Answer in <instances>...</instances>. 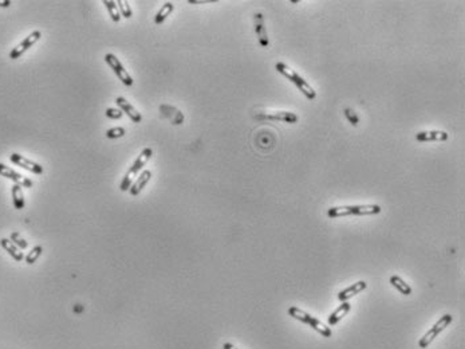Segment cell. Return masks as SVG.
<instances>
[{
    "label": "cell",
    "instance_id": "obj_25",
    "mask_svg": "<svg viewBox=\"0 0 465 349\" xmlns=\"http://www.w3.org/2000/svg\"><path fill=\"white\" fill-rule=\"evenodd\" d=\"M42 253H43V247L42 246H35L34 249L26 255V258H24L26 259V263H28V265L35 263L39 259V257L42 255Z\"/></svg>",
    "mask_w": 465,
    "mask_h": 349
},
{
    "label": "cell",
    "instance_id": "obj_26",
    "mask_svg": "<svg viewBox=\"0 0 465 349\" xmlns=\"http://www.w3.org/2000/svg\"><path fill=\"white\" fill-rule=\"evenodd\" d=\"M126 133L125 128H122V126H116V128H112V129H109L106 132V137L108 138H121L124 137Z\"/></svg>",
    "mask_w": 465,
    "mask_h": 349
},
{
    "label": "cell",
    "instance_id": "obj_18",
    "mask_svg": "<svg viewBox=\"0 0 465 349\" xmlns=\"http://www.w3.org/2000/svg\"><path fill=\"white\" fill-rule=\"evenodd\" d=\"M390 284L396 288L400 293H402L404 296H409L412 294V288H410L409 285L406 284L405 281L402 280L401 277L398 276H392L390 277Z\"/></svg>",
    "mask_w": 465,
    "mask_h": 349
},
{
    "label": "cell",
    "instance_id": "obj_2",
    "mask_svg": "<svg viewBox=\"0 0 465 349\" xmlns=\"http://www.w3.org/2000/svg\"><path fill=\"white\" fill-rule=\"evenodd\" d=\"M152 155H153V149H152V148H145V149H143V152L140 153V156L136 159L133 165L128 169V172L125 173V176H124V179H122V183H121V186H120V190L122 191V192L130 190V187H132V184H133V180H134V177H136V175H137V173L140 172V171H141L145 165H147V163L149 161Z\"/></svg>",
    "mask_w": 465,
    "mask_h": 349
},
{
    "label": "cell",
    "instance_id": "obj_22",
    "mask_svg": "<svg viewBox=\"0 0 465 349\" xmlns=\"http://www.w3.org/2000/svg\"><path fill=\"white\" fill-rule=\"evenodd\" d=\"M104 4L106 5V8L109 11V15L112 17V20L114 23H118L121 20V15L120 11H118V7H117V1L114 0H104Z\"/></svg>",
    "mask_w": 465,
    "mask_h": 349
},
{
    "label": "cell",
    "instance_id": "obj_31",
    "mask_svg": "<svg viewBox=\"0 0 465 349\" xmlns=\"http://www.w3.org/2000/svg\"><path fill=\"white\" fill-rule=\"evenodd\" d=\"M223 349H237V348L235 347V345L231 344V343H225V344L223 345Z\"/></svg>",
    "mask_w": 465,
    "mask_h": 349
},
{
    "label": "cell",
    "instance_id": "obj_17",
    "mask_svg": "<svg viewBox=\"0 0 465 349\" xmlns=\"http://www.w3.org/2000/svg\"><path fill=\"white\" fill-rule=\"evenodd\" d=\"M11 194H12V202L16 210H23L24 206H26V202H24V195H23L22 187L19 186V184H13Z\"/></svg>",
    "mask_w": 465,
    "mask_h": 349
},
{
    "label": "cell",
    "instance_id": "obj_19",
    "mask_svg": "<svg viewBox=\"0 0 465 349\" xmlns=\"http://www.w3.org/2000/svg\"><path fill=\"white\" fill-rule=\"evenodd\" d=\"M173 9H174L173 3H170V1L165 3V4L161 7V9H159L158 12H157V15H155V24H161V23H164L165 19H166V17H168L169 15L173 12Z\"/></svg>",
    "mask_w": 465,
    "mask_h": 349
},
{
    "label": "cell",
    "instance_id": "obj_13",
    "mask_svg": "<svg viewBox=\"0 0 465 349\" xmlns=\"http://www.w3.org/2000/svg\"><path fill=\"white\" fill-rule=\"evenodd\" d=\"M366 288H367V284L365 282V281H358V282L351 285V286L347 288V289L339 292V293H338V298H339V301L345 302V301H347V300H350L351 297H354V296H357L358 293H361L362 290H365Z\"/></svg>",
    "mask_w": 465,
    "mask_h": 349
},
{
    "label": "cell",
    "instance_id": "obj_9",
    "mask_svg": "<svg viewBox=\"0 0 465 349\" xmlns=\"http://www.w3.org/2000/svg\"><path fill=\"white\" fill-rule=\"evenodd\" d=\"M255 32H256L260 46L264 48L270 47V40H268L266 24H264V16L260 12L255 13Z\"/></svg>",
    "mask_w": 465,
    "mask_h": 349
},
{
    "label": "cell",
    "instance_id": "obj_16",
    "mask_svg": "<svg viewBox=\"0 0 465 349\" xmlns=\"http://www.w3.org/2000/svg\"><path fill=\"white\" fill-rule=\"evenodd\" d=\"M350 309H351V305H350L349 302H343L335 312H332L331 315L328 316V325H330V327H334L335 324L339 323L340 320L343 319V317L349 313Z\"/></svg>",
    "mask_w": 465,
    "mask_h": 349
},
{
    "label": "cell",
    "instance_id": "obj_24",
    "mask_svg": "<svg viewBox=\"0 0 465 349\" xmlns=\"http://www.w3.org/2000/svg\"><path fill=\"white\" fill-rule=\"evenodd\" d=\"M9 241L12 242L13 245L16 246L17 249H22V250H24V249H27V247H28V242H27L24 238H22V235H20L19 233H16V231L11 233Z\"/></svg>",
    "mask_w": 465,
    "mask_h": 349
},
{
    "label": "cell",
    "instance_id": "obj_8",
    "mask_svg": "<svg viewBox=\"0 0 465 349\" xmlns=\"http://www.w3.org/2000/svg\"><path fill=\"white\" fill-rule=\"evenodd\" d=\"M0 175L3 177H7L9 180H12L15 184H19L20 187H24V188H31L32 187V181L28 179V177H24L20 173H17L16 171H13L12 168H9L4 164L0 163Z\"/></svg>",
    "mask_w": 465,
    "mask_h": 349
},
{
    "label": "cell",
    "instance_id": "obj_7",
    "mask_svg": "<svg viewBox=\"0 0 465 349\" xmlns=\"http://www.w3.org/2000/svg\"><path fill=\"white\" fill-rule=\"evenodd\" d=\"M9 160H11V163H13L17 167H22L26 171H30V172L35 173V175L43 173V167L40 164L35 163L32 160L27 159V157L19 155V153H12V155L9 156Z\"/></svg>",
    "mask_w": 465,
    "mask_h": 349
},
{
    "label": "cell",
    "instance_id": "obj_29",
    "mask_svg": "<svg viewBox=\"0 0 465 349\" xmlns=\"http://www.w3.org/2000/svg\"><path fill=\"white\" fill-rule=\"evenodd\" d=\"M216 0H188L189 4H207V3H215Z\"/></svg>",
    "mask_w": 465,
    "mask_h": 349
},
{
    "label": "cell",
    "instance_id": "obj_6",
    "mask_svg": "<svg viewBox=\"0 0 465 349\" xmlns=\"http://www.w3.org/2000/svg\"><path fill=\"white\" fill-rule=\"evenodd\" d=\"M40 36H42V32H40V31H32L27 38L23 39L22 42L17 44L16 47H13L12 50H11L9 58H11V59H17L19 56H22L28 48L32 47V46L38 42L39 39H40Z\"/></svg>",
    "mask_w": 465,
    "mask_h": 349
},
{
    "label": "cell",
    "instance_id": "obj_11",
    "mask_svg": "<svg viewBox=\"0 0 465 349\" xmlns=\"http://www.w3.org/2000/svg\"><path fill=\"white\" fill-rule=\"evenodd\" d=\"M449 138V134L443 130H429V132H420L416 134L417 141H447Z\"/></svg>",
    "mask_w": 465,
    "mask_h": 349
},
{
    "label": "cell",
    "instance_id": "obj_1",
    "mask_svg": "<svg viewBox=\"0 0 465 349\" xmlns=\"http://www.w3.org/2000/svg\"><path fill=\"white\" fill-rule=\"evenodd\" d=\"M381 212V207L377 204H365V206H340V207L328 208V218H340L349 215H375Z\"/></svg>",
    "mask_w": 465,
    "mask_h": 349
},
{
    "label": "cell",
    "instance_id": "obj_3",
    "mask_svg": "<svg viewBox=\"0 0 465 349\" xmlns=\"http://www.w3.org/2000/svg\"><path fill=\"white\" fill-rule=\"evenodd\" d=\"M275 67L280 74H283L286 78H289L290 81L293 82V83H295V85L298 86V89H299L303 94L306 95L307 98L314 99L315 97H316V91H315L314 89H312V87H311L310 85H309V83H307V82L305 81V79H303V78H302L301 75L297 73V71H295V70H293L291 67L285 65V63H282V62L276 63Z\"/></svg>",
    "mask_w": 465,
    "mask_h": 349
},
{
    "label": "cell",
    "instance_id": "obj_27",
    "mask_svg": "<svg viewBox=\"0 0 465 349\" xmlns=\"http://www.w3.org/2000/svg\"><path fill=\"white\" fill-rule=\"evenodd\" d=\"M106 116L109 118H113V120H120L124 116V113L120 109H114V108H109L106 109Z\"/></svg>",
    "mask_w": 465,
    "mask_h": 349
},
{
    "label": "cell",
    "instance_id": "obj_4",
    "mask_svg": "<svg viewBox=\"0 0 465 349\" xmlns=\"http://www.w3.org/2000/svg\"><path fill=\"white\" fill-rule=\"evenodd\" d=\"M452 321H453L452 316H451V315H444L443 317H441V319H440L439 321H437V323L433 325V328H432L431 331H429V332H428L425 336L422 337L421 340H420V343H418V347H420L421 349L427 348L428 345L431 344L432 341L435 340L436 337L439 336V333L443 332L444 329L448 327L449 324L452 323Z\"/></svg>",
    "mask_w": 465,
    "mask_h": 349
},
{
    "label": "cell",
    "instance_id": "obj_12",
    "mask_svg": "<svg viewBox=\"0 0 465 349\" xmlns=\"http://www.w3.org/2000/svg\"><path fill=\"white\" fill-rule=\"evenodd\" d=\"M151 179H152V171H149V169L143 171V173L138 176L137 180L134 181L133 184H132V187H130V190H129L130 195H132V196H137V195L141 194V191L147 187V184L149 183Z\"/></svg>",
    "mask_w": 465,
    "mask_h": 349
},
{
    "label": "cell",
    "instance_id": "obj_14",
    "mask_svg": "<svg viewBox=\"0 0 465 349\" xmlns=\"http://www.w3.org/2000/svg\"><path fill=\"white\" fill-rule=\"evenodd\" d=\"M258 118H266V120H274V121H285V122H290L294 124L298 121V116L295 113L291 112H272V113H266V114H260L256 116Z\"/></svg>",
    "mask_w": 465,
    "mask_h": 349
},
{
    "label": "cell",
    "instance_id": "obj_20",
    "mask_svg": "<svg viewBox=\"0 0 465 349\" xmlns=\"http://www.w3.org/2000/svg\"><path fill=\"white\" fill-rule=\"evenodd\" d=\"M289 315L291 316V317H294L295 320H298V321H301V323L307 324V325H309V323H310L311 320V316L309 315V313L301 311L297 306H291V308H290Z\"/></svg>",
    "mask_w": 465,
    "mask_h": 349
},
{
    "label": "cell",
    "instance_id": "obj_15",
    "mask_svg": "<svg viewBox=\"0 0 465 349\" xmlns=\"http://www.w3.org/2000/svg\"><path fill=\"white\" fill-rule=\"evenodd\" d=\"M0 246H1V247H3V249H4V250L7 251V253H8V254L11 255L13 259H15V261H16V262H20V261L24 259L23 253H20V250L17 249L16 246L13 245L12 242L9 241V239H7V238H1V239H0Z\"/></svg>",
    "mask_w": 465,
    "mask_h": 349
},
{
    "label": "cell",
    "instance_id": "obj_30",
    "mask_svg": "<svg viewBox=\"0 0 465 349\" xmlns=\"http://www.w3.org/2000/svg\"><path fill=\"white\" fill-rule=\"evenodd\" d=\"M9 5H11L9 0H3V1L0 0V7H9Z\"/></svg>",
    "mask_w": 465,
    "mask_h": 349
},
{
    "label": "cell",
    "instance_id": "obj_5",
    "mask_svg": "<svg viewBox=\"0 0 465 349\" xmlns=\"http://www.w3.org/2000/svg\"><path fill=\"white\" fill-rule=\"evenodd\" d=\"M105 62H106V63L112 67L114 74H116L117 77L120 78V81L122 82L124 85H126V86H132V85H133L134 81H133V78H132V75L126 71L124 65L121 63L120 59H118L114 54H110V52L106 54V55H105Z\"/></svg>",
    "mask_w": 465,
    "mask_h": 349
},
{
    "label": "cell",
    "instance_id": "obj_23",
    "mask_svg": "<svg viewBox=\"0 0 465 349\" xmlns=\"http://www.w3.org/2000/svg\"><path fill=\"white\" fill-rule=\"evenodd\" d=\"M117 7H118V11H120L121 17H125V19H130L132 15H133V11L130 8V5L128 1H124V0H118L117 1Z\"/></svg>",
    "mask_w": 465,
    "mask_h": 349
},
{
    "label": "cell",
    "instance_id": "obj_28",
    "mask_svg": "<svg viewBox=\"0 0 465 349\" xmlns=\"http://www.w3.org/2000/svg\"><path fill=\"white\" fill-rule=\"evenodd\" d=\"M345 116L347 117V120L350 121V124H351V125H354V126L358 125V122H359V118H358L357 114H355V113H354L351 109H349V108L345 109Z\"/></svg>",
    "mask_w": 465,
    "mask_h": 349
},
{
    "label": "cell",
    "instance_id": "obj_21",
    "mask_svg": "<svg viewBox=\"0 0 465 349\" xmlns=\"http://www.w3.org/2000/svg\"><path fill=\"white\" fill-rule=\"evenodd\" d=\"M309 325H310V327L312 328V329H315L316 332L320 333L322 336H324V337H331V335H332V333H331V329H330V328L326 327V325H323V324L320 323L319 320L314 319V317H311V320H310V323H309Z\"/></svg>",
    "mask_w": 465,
    "mask_h": 349
},
{
    "label": "cell",
    "instance_id": "obj_10",
    "mask_svg": "<svg viewBox=\"0 0 465 349\" xmlns=\"http://www.w3.org/2000/svg\"><path fill=\"white\" fill-rule=\"evenodd\" d=\"M117 105L120 106V110H122V113H126L129 118L133 122H141L143 121V116H141V113H138V110L134 108L133 105H130L128 101H126L124 97H117L116 99Z\"/></svg>",
    "mask_w": 465,
    "mask_h": 349
}]
</instances>
